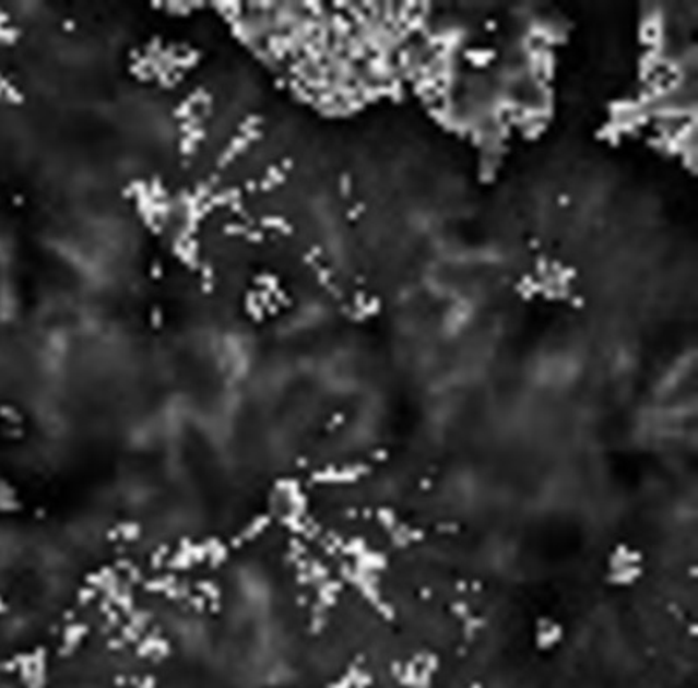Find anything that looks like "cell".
<instances>
[{"label": "cell", "instance_id": "2", "mask_svg": "<svg viewBox=\"0 0 698 688\" xmlns=\"http://www.w3.org/2000/svg\"><path fill=\"white\" fill-rule=\"evenodd\" d=\"M531 634H533V643L536 649L542 652H552L566 638V626L554 615H540L539 619L533 622Z\"/></svg>", "mask_w": 698, "mask_h": 688}, {"label": "cell", "instance_id": "1", "mask_svg": "<svg viewBox=\"0 0 698 688\" xmlns=\"http://www.w3.org/2000/svg\"><path fill=\"white\" fill-rule=\"evenodd\" d=\"M647 573V556L638 545L618 542L604 559V580L615 589H630Z\"/></svg>", "mask_w": 698, "mask_h": 688}]
</instances>
